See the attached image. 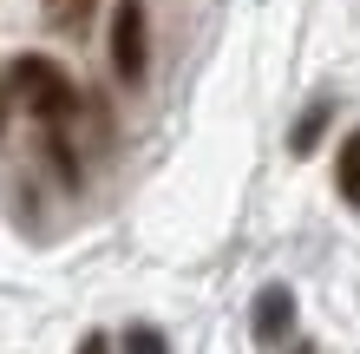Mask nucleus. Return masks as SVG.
<instances>
[{
    "instance_id": "2",
    "label": "nucleus",
    "mask_w": 360,
    "mask_h": 354,
    "mask_svg": "<svg viewBox=\"0 0 360 354\" xmlns=\"http://www.w3.org/2000/svg\"><path fill=\"white\" fill-rule=\"evenodd\" d=\"M144 59H151V20H144V0H118V13H112V72L124 79V86H138Z\"/></svg>"
},
{
    "instance_id": "4",
    "label": "nucleus",
    "mask_w": 360,
    "mask_h": 354,
    "mask_svg": "<svg viewBox=\"0 0 360 354\" xmlns=\"http://www.w3.org/2000/svg\"><path fill=\"white\" fill-rule=\"evenodd\" d=\"M334 184H341V197L360 210V132H347L341 144V158H334Z\"/></svg>"
},
{
    "instance_id": "6",
    "label": "nucleus",
    "mask_w": 360,
    "mask_h": 354,
    "mask_svg": "<svg viewBox=\"0 0 360 354\" xmlns=\"http://www.w3.org/2000/svg\"><path fill=\"white\" fill-rule=\"evenodd\" d=\"M92 20V0H46V27H59V33H79Z\"/></svg>"
},
{
    "instance_id": "9",
    "label": "nucleus",
    "mask_w": 360,
    "mask_h": 354,
    "mask_svg": "<svg viewBox=\"0 0 360 354\" xmlns=\"http://www.w3.org/2000/svg\"><path fill=\"white\" fill-rule=\"evenodd\" d=\"M0 125H7V99H0Z\"/></svg>"
},
{
    "instance_id": "1",
    "label": "nucleus",
    "mask_w": 360,
    "mask_h": 354,
    "mask_svg": "<svg viewBox=\"0 0 360 354\" xmlns=\"http://www.w3.org/2000/svg\"><path fill=\"white\" fill-rule=\"evenodd\" d=\"M7 92L27 106L33 118H46V125H59L72 106H79V92H72V79L53 66L46 53H20L13 66H7Z\"/></svg>"
},
{
    "instance_id": "5",
    "label": "nucleus",
    "mask_w": 360,
    "mask_h": 354,
    "mask_svg": "<svg viewBox=\"0 0 360 354\" xmlns=\"http://www.w3.org/2000/svg\"><path fill=\"white\" fill-rule=\"evenodd\" d=\"M328 112H334V99H314V106L302 112V125H295V151H314V144H321V125H328Z\"/></svg>"
},
{
    "instance_id": "3",
    "label": "nucleus",
    "mask_w": 360,
    "mask_h": 354,
    "mask_svg": "<svg viewBox=\"0 0 360 354\" xmlns=\"http://www.w3.org/2000/svg\"><path fill=\"white\" fill-rule=\"evenodd\" d=\"M249 328H256V341H262V348H282V341H288V328H295V289L269 282L262 296H256V315H249Z\"/></svg>"
},
{
    "instance_id": "7",
    "label": "nucleus",
    "mask_w": 360,
    "mask_h": 354,
    "mask_svg": "<svg viewBox=\"0 0 360 354\" xmlns=\"http://www.w3.org/2000/svg\"><path fill=\"white\" fill-rule=\"evenodd\" d=\"M124 354H164V335L158 328H124Z\"/></svg>"
},
{
    "instance_id": "8",
    "label": "nucleus",
    "mask_w": 360,
    "mask_h": 354,
    "mask_svg": "<svg viewBox=\"0 0 360 354\" xmlns=\"http://www.w3.org/2000/svg\"><path fill=\"white\" fill-rule=\"evenodd\" d=\"M79 354H112V341H105V335H86V341H79Z\"/></svg>"
},
{
    "instance_id": "10",
    "label": "nucleus",
    "mask_w": 360,
    "mask_h": 354,
    "mask_svg": "<svg viewBox=\"0 0 360 354\" xmlns=\"http://www.w3.org/2000/svg\"><path fill=\"white\" fill-rule=\"evenodd\" d=\"M295 354H314V348H295Z\"/></svg>"
}]
</instances>
